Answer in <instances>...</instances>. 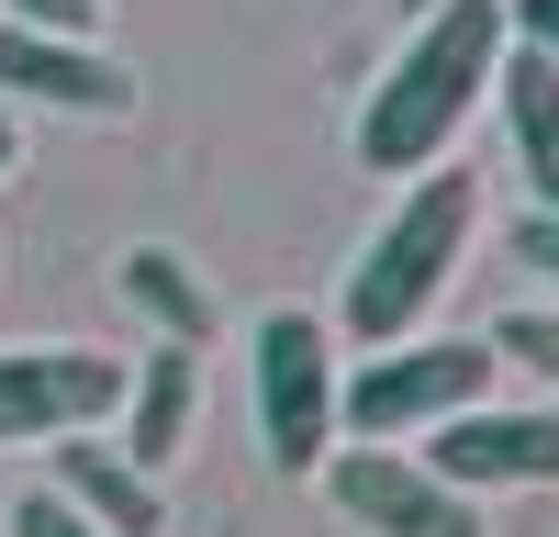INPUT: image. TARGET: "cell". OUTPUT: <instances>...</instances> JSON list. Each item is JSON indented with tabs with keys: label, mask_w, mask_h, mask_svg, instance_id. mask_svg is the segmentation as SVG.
<instances>
[{
	"label": "cell",
	"mask_w": 559,
	"mask_h": 537,
	"mask_svg": "<svg viewBox=\"0 0 559 537\" xmlns=\"http://www.w3.org/2000/svg\"><path fill=\"white\" fill-rule=\"evenodd\" d=\"M503 23H515L526 45H548V57H559V0H503Z\"/></svg>",
	"instance_id": "2e32d148"
},
{
	"label": "cell",
	"mask_w": 559,
	"mask_h": 537,
	"mask_svg": "<svg viewBox=\"0 0 559 537\" xmlns=\"http://www.w3.org/2000/svg\"><path fill=\"white\" fill-rule=\"evenodd\" d=\"M324 492L358 537H492V504L481 492L437 481L426 460L403 448H324Z\"/></svg>",
	"instance_id": "5b68a950"
},
{
	"label": "cell",
	"mask_w": 559,
	"mask_h": 537,
	"mask_svg": "<svg viewBox=\"0 0 559 537\" xmlns=\"http://www.w3.org/2000/svg\"><path fill=\"white\" fill-rule=\"evenodd\" d=\"M247 370H258L269 470H280V481H313L324 448H336V325L302 313V302H269L258 336H247Z\"/></svg>",
	"instance_id": "277c9868"
},
{
	"label": "cell",
	"mask_w": 559,
	"mask_h": 537,
	"mask_svg": "<svg viewBox=\"0 0 559 537\" xmlns=\"http://www.w3.org/2000/svg\"><path fill=\"white\" fill-rule=\"evenodd\" d=\"M403 12H437V0H403Z\"/></svg>",
	"instance_id": "d6986e66"
},
{
	"label": "cell",
	"mask_w": 559,
	"mask_h": 537,
	"mask_svg": "<svg viewBox=\"0 0 559 537\" xmlns=\"http://www.w3.org/2000/svg\"><path fill=\"white\" fill-rule=\"evenodd\" d=\"M492 102H503V134H515V168H526L537 213H559V57H548V45H526V34H503Z\"/></svg>",
	"instance_id": "30bf717a"
},
{
	"label": "cell",
	"mask_w": 559,
	"mask_h": 537,
	"mask_svg": "<svg viewBox=\"0 0 559 537\" xmlns=\"http://www.w3.org/2000/svg\"><path fill=\"white\" fill-rule=\"evenodd\" d=\"M12 537H102V526H90V515L68 504V492L45 481V492H23V504H12Z\"/></svg>",
	"instance_id": "5bb4252c"
},
{
	"label": "cell",
	"mask_w": 559,
	"mask_h": 537,
	"mask_svg": "<svg viewBox=\"0 0 559 537\" xmlns=\"http://www.w3.org/2000/svg\"><path fill=\"white\" fill-rule=\"evenodd\" d=\"M492 381H503L492 336H392V347H369L358 370L336 381V437H358V448L437 437L448 415L492 403Z\"/></svg>",
	"instance_id": "3957f363"
},
{
	"label": "cell",
	"mask_w": 559,
	"mask_h": 537,
	"mask_svg": "<svg viewBox=\"0 0 559 537\" xmlns=\"http://www.w3.org/2000/svg\"><path fill=\"white\" fill-rule=\"evenodd\" d=\"M471 236H481V179H471V168H414V191L392 202V224H381V236L358 247V268H347L336 336H358V347L426 336V313L448 302Z\"/></svg>",
	"instance_id": "7a4b0ae2"
},
{
	"label": "cell",
	"mask_w": 559,
	"mask_h": 537,
	"mask_svg": "<svg viewBox=\"0 0 559 537\" xmlns=\"http://www.w3.org/2000/svg\"><path fill=\"white\" fill-rule=\"evenodd\" d=\"M0 90L45 112H90V123L134 112V68H112L90 34H34V23H0Z\"/></svg>",
	"instance_id": "ba28073f"
},
{
	"label": "cell",
	"mask_w": 559,
	"mask_h": 537,
	"mask_svg": "<svg viewBox=\"0 0 559 537\" xmlns=\"http://www.w3.org/2000/svg\"><path fill=\"white\" fill-rule=\"evenodd\" d=\"M112 291H123V313H146L168 347H202L213 336V281L179 247H123L112 258Z\"/></svg>",
	"instance_id": "7c38bea8"
},
{
	"label": "cell",
	"mask_w": 559,
	"mask_h": 537,
	"mask_svg": "<svg viewBox=\"0 0 559 537\" xmlns=\"http://www.w3.org/2000/svg\"><path fill=\"white\" fill-rule=\"evenodd\" d=\"M57 492H68V504L102 526V537H168V492H157V470H134L102 426L57 437Z\"/></svg>",
	"instance_id": "9c48e42d"
},
{
	"label": "cell",
	"mask_w": 559,
	"mask_h": 537,
	"mask_svg": "<svg viewBox=\"0 0 559 537\" xmlns=\"http://www.w3.org/2000/svg\"><path fill=\"white\" fill-rule=\"evenodd\" d=\"M123 415V358L102 347H0V448H57Z\"/></svg>",
	"instance_id": "8992f818"
},
{
	"label": "cell",
	"mask_w": 559,
	"mask_h": 537,
	"mask_svg": "<svg viewBox=\"0 0 559 537\" xmlns=\"http://www.w3.org/2000/svg\"><path fill=\"white\" fill-rule=\"evenodd\" d=\"M526 258H537L548 281H559V213H537V224H526Z\"/></svg>",
	"instance_id": "e0dca14e"
},
{
	"label": "cell",
	"mask_w": 559,
	"mask_h": 537,
	"mask_svg": "<svg viewBox=\"0 0 559 537\" xmlns=\"http://www.w3.org/2000/svg\"><path fill=\"white\" fill-rule=\"evenodd\" d=\"M426 470L459 492H548L559 481V403H471L426 437Z\"/></svg>",
	"instance_id": "52a82bcc"
},
{
	"label": "cell",
	"mask_w": 559,
	"mask_h": 537,
	"mask_svg": "<svg viewBox=\"0 0 559 537\" xmlns=\"http://www.w3.org/2000/svg\"><path fill=\"white\" fill-rule=\"evenodd\" d=\"M12 157H23V134H12V112H0V168H12Z\"/></svg>",
	"instance_id": "ac0fdd59"
},
{
	"label": "cell",
	"mask_w": 559,
	"mask_h": 537,
	"mask_svg": "<svg viewBox=\"0 0 559 537\" xmlns=\"http://www.w3.org/2000/svg\"><path fill=\"white\" fill-rule=\"evenodd\" d=\"M191 415H202V347H168L157 336V358H134L123 370V460L134 470H157V460H179V437H191Z\"/></svg>",
	"instance_id": "8fae6325"
},
{
	"label": "cell",
	"mask_w": 559,
	"mask_h": 537,
	"mask_svg": "<svg viewBox=\"0 0 559 537\" xmlns=\"http://www.w3.org/2000/svg\"><path fill=\"white\" fill-rule=\"evenodd\" d=\"M0 12L34 23V34H90V45H102V12H112V0H0Z\"/></svg>",
	"instance_id": "9a60e30c"
},
{
	"label": "cell",
	"mask_w": 559,
	"mask_h": 537,
	"mask_svg": "<svg viewBox=\"0 0 559 537\" xmlns=\"http://www.w3.org/2000/svg\"><path fill=\"white\" fill-rule=\"evenodd\" d=\"M503 0H437V12H414L403 57L381 68V90L358 102V168L381 179H414L459 146V123L481 112L492 90V57H503Z\"/></svg>",
	"instance_id": "6da1fadb"
},
{
	"label": "cell",
	"mask_w": 559,
	"mask_h": 537,
	"mask_svg": "<svg viewBox=\"0 0 559 537\" xmlns=\"http://www.w3.org/2000/svg\"><path fill=\"white\" fill-rule=\"evenodd\" d=\"M492 358H503V370H537V381L559 392V302L503 313V325H492Z\"/></svg>",
	"instance_id": "4fadbf2b"
}]
</instances>
